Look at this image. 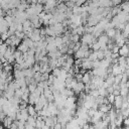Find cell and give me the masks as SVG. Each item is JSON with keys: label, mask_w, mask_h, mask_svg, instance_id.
<instances>
[{"label": "cell", "mask_w": 129, "mask_h": 129, "mask_svg": "<svg viewBox=\"0 0 129 129\" xmlns=\"http://www.w3.org/2000/svg\"><path fill=\"white\" fill-rule=\"evenodd\" d=\"M117 31H118L117 28H110V29H107L106 30V34L108 35L109 38L114 39L115 36H116V34H117Z\"/></svg>", "instance_id": "7"}, {"label": "cell", "mask_w": 129, "mask_h": 129, "mask_svg": "<svg viewBox=\"0 0 129 129\" xmlns=\"http://www.w3.org/2000/svg\"><path fill=\"white\" fill-rule=\"evenodd\" d=\"M120 8H121L122 11L128 13V12H129V1H126V2L122 3V4L120 5Z\"/></svg>", "instance_id": "11"}, {"label": "cell", "mask_w": 129, "mask_h": 129, "mask_svg": "<svg viewBox=\"0 0 129 129\" xmlns=\"http://www.w3.org/2000/svg\"><path fill=\"white\" fill-rule=\"evenodd\" d=\"M124 72H123V70H122V68L118 64V63H116V64H114L113 67H112V71H111V74L113 75V76H117V75H121V74H123Z\"/></svg>", "instance_id": "4"}, {"label": "cell", "mask_w": 129, "mask_h": 129, "mask_svg": "<svg viewBox=\"0 0 129 129\" xmlns=\"http://www.w3.org/2000/svg\"><path fill=\"white\" fill-rule=\"evenodd\" d=\"M81 39H82L81 41H82L83 44H88L89 46H91L96 41V37L93 35V33H88V32L84 33L82 35V38Z\"/></svg>", "instance_id": "1"}, {"label": "cell", "mask_w": 129, "mask_h": 129, "mask_svg": "<svg viewBox=\"0 0 129 129\" xmlns=\"http://www.w3.org/2000/svg\"><path fill=\"white\" fill-rule=\"evenodd\" d=\"M89 58L92 60V61H94V60H97L98 59V53H97V51H92L91 53H90V55H89Z\"/></svg>", "instance_id": "13"}, {"label": "cell", "mask_w": 129, "mask_h": 129, "mask_svg": "<svg viewBox=\"0 0 129 129\" xmlns=\"http://www.w3.org/2000/svg\"><path fill=\"white\" fill-rule=\"evenodd\" d=\"M41 129H50V127H49L48 125H46V124H45V125H44V126H43Z\"/></svg>", "instance_id": "17"}, {"label": "cell", "mask_w": 129, "mask_h": 129, "mask_svg": "<svg viewBox=\"0 0 129 129\" xmlns=\"http://www.w3.org/2000/svg\"><path fill=\"white\" fill-rule=\"evenodd\" d=\"M124 125L126 126V127H129V117H127V118H125L124 119Z\"/></svg>", "instance_id": "16"}, {"label": "cell", "mask_w": 129, "mask_h": 129, "mask_svg": "<svg viewBox=\"0 0 129 129\" xmlns=\"http://www.w3.org/2000/svg\"><path fill=\"white\" fill-rule=\"evenodd\" d=\"M128 20H129V12H128Z\"/></svg>", "instance_id": "19"}, {"label": "cell", "mask_w": 129, "mask_h": 129, "mask_svg": "<svg viewBox=\"0 0 129 129\" xmlns=\"http://www.w3.org/2000/svg\"><path fill=\"white\" fill-rule=\"evenodd\" d=\"M25 129H36V127H34V126H32V125L26 123V124H25Z\"/></svg>", "instance_id": "15"}, {"label": "cell", "mask_w": 129, "mask_h": 129, "mask_svg": "<svg viewBox=\"0 0 129 129\" xmlns=\"http://www.w3.org/2000/svg\"><path fill=\"white\" fill-rule=\"evenodd\" d=\"M17 49L20 50L22 53H25V52H27L29 50V46H28V44L24 40H22V42L17 46Z\"/></svg>", "instance_id": "6"}, {"label": "cell", "mask_w": 129, "mask_h": 129, "mask_svg": "<svg viewBox=\"0 0 129 129\" xmlns=\"http://www.w3.org/2000/svg\"><path fill=\"white\" fill-rule=\"evenodd\" d=\"M13 122H14V120H13L11 117L7 116V117L2 121V123H3V127H4V128H10V126L12 125Z\"/></svg>", "instance_id": "8"}, {"label": "cell", "mask_w": 129, "mask_h": 129, "mask_svg": "<svg viewBox=\"0 0 129 129\" xmlns=\"http://www.w3.org/2000/svg\"><path fill=\"white\" fill-rule=\"evenodd\" d=\"M26 123H28V124H30V125H32V126L35 127V125H36V117L29 116L28 119H27V121H26Z\"/></svg>", "instance_id": "12"}, {"label": "cell", "mask_w": 129, "mask_h": 129, "mask_svg": "<svg viewBox=\"0 0 129 129\" xmlns=\"http://www.w3.org/2000/svg\"><path fill=\"white\" fill-rule=\"evenodd\" d=\"M5 129H9V128H5Z\"/></svg>", "instance_id": "20"}, {"label": "cell", "mask_w": 129, "mask_h": 129, "mask_svg": "<svg viewBox=\"0 0 129 129\" xmlns=\"http://www.w3.org/2000/svg\"><path fill=\"white\" fill-rule=\"evenodd\" d=\"M119 54H120V56L127 57L129 55V46L127 44H124L123 46H121L119 49Z\"/></svg>", "instance_id": "5"}, {"label": "cell", "mask_w": 129, "mask_h": 129, "mask_svg": "<svg viewBox=\"0 0 129 129\" xmlns=\"http://www.w3.org/2000/svg\"><path fill=\"white\" fill-rule=\"evenodd\" d=\"M8 47H9V45H8L7 43H5L4 41H3L2 43H1V45H0V51H1V56H4V54H5V52L7 51Z\"/></svg>", "instance_id": "10"}, {"label": "cell", "mask_w": 129, "mask_h": 129, "mask_svg": "<svg viewBox=\"0 0 129 129\" xmlns=\"http://www.w3.org/2000/svg\"><path fill=\"white\" fill-rule=\"evenodd\" d=\"M107 100H108V102H109V104H113L114 103V101H115V95L114 94H108L107 96Z\"/></svg>", "instance_id": "14"}, {"label": "cell", "mask_w": 129, "mask_h": 129, "mask_svg": "<svg viewBox=\"0 0 129 129\" xmlns=\"http://www.w3.org/2000/svg\"><path fill=\"white\" fill-rule=\"evenodd\" d=\"M111 109H112L111 104H102V105L99 106V109H98V110H100V111L103 112V113H108Z\"/></svg>", "instance_id": "9"}, {"label": "cell", "mask_w": 129, "mask_h": 129, "mask_svg": "<svg viewBox=\"0 0 129 129\" xmlns=\"http://www.w3.org/2000/svg\"><path fill=\"white\" fill-rule=\"evenodd\" d=\"M114 106H115V109L117 110H121L122 108V104H123V97L121 95H118L115 97V101H114Z\"/></svg>", "instance_id": "3"}, {"label": "cell", "mask_w": 129, "mask_h": 129, "mask_svg": "<svg viewBox=\"0 0 129 129\" xmlns=\"http://www.w3.org/2000/svg\"><path fill=\"white\" fill-rule=\"evenodd\" d=\"M83 71H88L93 69V61L89 57H85L82 59V66H81Z\"/></svg>", "instance_id": "2"}, {"label": "cell", "mask_w": 129, "mask_h": 129, "mask_svg": "<svg viewBox=\"0 0 129 129\" xmlns=\"http://www.w3.org/2000/svg\"><path fill=\"white\" fill-rule=\"evenodd\" d=\"M24 2H32V0H23Z\"/></svg>", "instance_id": "18"}]
</instances>
